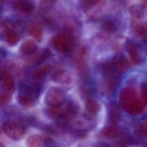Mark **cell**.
I'll return each mask as SVG.
<instances>
[{
	"label": "cell",
	"mask_w": 147,
	"mask_h": 147,
	"mask_svg": "<svg viewBox=\"0 0 147 147\" xmlns=\"http://www.w3.org/2000/svg\"><path fill=\"white\" fill-rule=\"evenodd\" d=\"M41 89L38 84L23 85L21 88L18 97L20 103L25 107H33L38 101Z\"/></svg>",
	"instance_id": "1"
},
{
	"label": "cell",
	"mask_w": 147,
	"mask_h": 147,
	"mask_svg": "<svg viewBox=\"0 0 147 147\" xmlns=\"http://www.w3.org/2000/svg\"><path fill=\"white\" fill-rule=\"evenodd\" d=\"M78 111L76 106L72 104H69L56 108H49L47 110V115L52 118L65 120L74 117Z\"/></svg>",
	"instance_id": "2"
},
{
	"label": "cell",
	"mask_w": 147,
	"mask_h": 147,
	"mask_svg": "<svg viewBox=\"0 0 147 147\" xmlns=\"http://www.w3.org/2000/svg\"><path fill=\"white\" fill-rule=\"evenodd\" d=\"M53 44L54 47L59 51L68 52L73 48L74 40L70 33L63 32L54 37Z\"/></svg>",
	"instance_id": "3"
},
{
	"label": "cell",
	"mask_w": 147,
	"mask_h": 147,
	"mask_svg": "<svg viewBox=\"0 0 147 147\" xmlns=\"http://www.w3.org/2000/svg\"><path fill=\"white\" fill-rule=\"evenodd\" d=\"M65 95L63 90L57 87H53L47 93L45 98L46 104L50 108L59 107L64 103Z\"/></svg>",
	"instance_id": "4"
},
{
	"label": "cell",
	"mask_w": 147,
	"mask_h": 147,
	"mask_svg": "<svg viewBox=\"0 0 147 147\" xmlns=\"http://www.w3.org/2000/svg\"><path fill=\"white\" fill-rule=\"evenodd\" d=\"M3 130L6 134L12 140H20L26 133V128L22 124L16 122L9 121L3 125Z\"/></svg>",
	"instance_id": "5"
},
{
	"label": "cell",
	"mask_w": 147,
	"mask_h": 147,
	"mask_svg": "<svg viewBox=\"0 0 147 147\" xmlns=\"http://www.w3.org/2000/svg\"><path fill=\"white\" fill-rule=\"evenodd\" d=\"M139 45L134 41L129 40L126 42V49L131 60L134 64H139L144 60Z\"/></svg>",
	"instance_id": "6"
},
{
	"label": "cell",
	"mask_w": 147,
	"mask_h": 147,
	"mask_svg": "<svg viewBox=\"0 0 147 147\" xmlns=\"http://www.w3.org/2000/svg\"><path fill=\"white\" fill-rule=\"evenodd\" d=\"M111 65L117 72L120 73L126 72L130 67L129 60L122 54H117L113 57Z\"/></svg>",
	"instance_id": "7"
},
{
	"label": "cell",
	"mask_w": 147,
	"mask_h": 147,
	"mask_svg": "<svg viewBox=\"0 0 147 147\" xmlns=\"http://www.w3.org/2000/svg\"><path fill=\"white\" fill-rule=\"evenodd\" d=\"M136 94L134 89L130 87H125L121 90L120 94V103L123 108L127 107L129 104H136L135 102Z\"/></svg>",
	"instance_id": "8"
},
{
	"label": "cell",
	"mask_w": 147,
	"mask_h": 147,
	"mask_svg": "<svg viewBox=\"0 0 147 147\" xmlns=\"http://www.w3.org/2000/svg\"><path fill=\"white\" fill-rule=\"evenodd\" d=\"M101 108L100 103L92 98H89L85 104V109L88 115L94 116L96 114Z\"/></svg>",
	"instance_id": "9"
},
{
	"label": "cell",
	"mask_w": 147,
	"mask_h": 147,
	"mask_svg": "<svg viewBox=\"0 0 147 147\" xmlns=\"http://www.w3.org/2000/svg\"><path fill=\"white\" fill-rule=\"evenodd\" d=\"M38 47L35 41L32 40L25 41L20 47L21 52L26 55H31L35 53L38 51Z\"/></svg>",
	"instance_id": "10"
},
{
	"label": "cell",
	"mask_w": 147,
	"mask_h": 147,
	"mask_svg": "<svg viewBox=\"0 0 147 147\" xmlns=\"http://www.w3.org/2000/svg\"><path fill=\"white\" fill-rule=\"evenodd\" d=\"M120 130L115 124L110 123L102 130L101 135L102 136L109 138H115L118 137Z\"/></svg>",
	"instance_id": "11"
},
{
	"label": "cell",
	"mask_w": 147,
	"mask_h": 147,
	"mask_svg": "<svg viewBox=\"0 0 147 147\" xmlns=\"http://www.w3.org/2000/svg\"><path fill=\"white\" fill-rule=\"evenodd\" d=\"M131 16L136 20L142 19L145 16V11L141 4H135L129 7V9Z\"/></svg>",
	"instance_id": "12"
},
{
	"label": "cell",
	"mask_w": 147,
	"mask_h": 147,
	"mask_svg": "<svg viewBox=\"0 0 147 147\" xmlns=\"http://www.w3.org/2000/svg\"><path fill=\"white\" fill-rule=\"evenodd\" d=\"M109 120L110 123L115 124L120 119V113L116 104L112 103L109 105L108 112Z\"/></svg>",
	"instance_id": "13"
},
{
	"label": "cell",
	"mask_w": 147,
	"mask_h": 147,
	"mask_svg": "<svg viewBox=\"0 0 147 147\" xmlns=\"http://www.w3.org/2000/svg\"><path fill=\"white\" fill-rule=\"evenodd\" d=\"M15 6L18 10L26 13L32 12L34 8L33 4L29 1H16L15 3Z\"/></svg>",
	"instance_id": "14"
},
{
	"label": "cell",
	"mask_w": 147,
	"mask_h": 147,
	"mask_svg": "<svg viewBox=\"0 0 147 147\" xmlns=\"http://www.w3.org/2000/svg\"><path fill=\"white\" fill-rule=\"evenodd\" d=\"M2 80L3 89L7 92H13L15 89V82L12 77L5 74Z\"/></svg>",
	"instance_id": "15"
},
{
	"label": "cell",
	"mask_w": 147,
	"mask_h": 147,
	"mask_svg": "<svg viewBox=\"0 0 147 147\" xmlns=\"http://www.w3.org/2000/svg\"><path fill=\"white\" fill-rule=\"evenodd\" d=\"M51 69V66L50 64L43 66L34 72L32 75V78L34 79H40L49 73Z\"/></svg>",
	"instance_id": "16"
},
{
	"label": "cell",
	"mask_w": 147,
	"mask_h": 147,
	"mask_svg": "<svg viewBox=\"0 0 147 147\" xmlns=\"http://www.w3.org/2000/svg\"><path fill=\"white\" fill-rule=\"evenodd\" d=\"M101 26L104 31L109 33H115L117 30V27L116 23L111 19L104 20Z\"/></svg>",
	"instance_id": "17"
},
{
	"label": "cell",
	"mask_w": 147,
	"mask_h": 147,
	"mask_svg": "<svg viewBox=\"0 0 147 147\" xmlns=\"http://www.w3.org/2000/svg\"><path fill=\"white\" fill-rule=\"evenodd\" d=\"M26 144L27 147H40L42 145V138L38 135H33L28 138Z\"/></svg>",
	"instance_id": "18"
},
{
	"label": "cell",
	"mask_w": 147,
	"mask_h": 147,
	"mask_svg": "<svg viewBox=\"0 0 147 147\" xmlns=\"http://www.w3.org/2000/svg\"><path fill=\"white\" fill-rule=\"evenodd\" d=\"M30 35L38 41L42 40L43 32L42 29L37 25H33L30 28L29 30Z\"/></svg>",
	"instance_id": "19"
},
{
	"label": "cell",
	"mask_w": 147,
	"mask_h": 147,
	"mask_svg": "<svg viewBox=\"0 0 147 147\" xmlns=\"http://www.w3.org/2000/svg\"><path fill=\"white\" fill-rule=\"evenodd\" d=\"M6 38L7 42L12 45L17 44L19 40V37L17 34L10 29H8L6 31Z\"/></svg>",
	"instance_id": "20"
},
{
	"label": "cell",
	"mask_w": 147,
	"mask_h": 147,
	"mask_svg": "<svg viewBox=\"0 0 147 147\" xmlns=\"http://www.w3.org/2000/svg\"><path fill=\"white\" fill-rule=\"evenodd\" d=\"M135 32L139 37L145 38L147 37V23L137 24L134 28Z\"/></svg>",
	"instance_id": "21"
},
{
	"label": "cell",
	"mask_w": 147,
	"mask_h": 147,
	"mask_svg": "<svg viewBox=\"0 0 147 147\" xmlns=\"http://www.w3.org/2000/svg\"><path fill=\"white\" fill-rule=\"evenodd\" d=\"M49 56H50V53L49 51L47 49L44 50L37 57V59L35 61V65H38L42 64L47 59V58L49 57Z\"/></svg>",
	"instance_id": "22"
},
{
	"label": "cell",
	"mask_w": 147,
	"mask_h": 147,
	"mask_svg": "<svg viewBox=\"0 0 147 147\" xmlns=\"http://www.w3.org/2000/svg\"><path fill=\"white\" fill-rule=\"evenodd\" d=\"M11 97L8 93H2L0 94V105H4L10 101Z\"/></svg>",
	"instance_id": "23"
},
{
	"label": "cell",
	"mask_w": 147,
	"mask_h": 147,
	"mask_svg": "<svg viewBox=\"0 0 147 147\" xmlns=\"http://www.w3.org/2000/svg\"><path fill=\"white\" fill-rule=\"evenodd\" d=\"M141 92L142 99L147 103V83L143 82L141 84Z\"/></svg>",
	"instance_id": "24"
},
{
	"label": "cell",
	"mask_w": 147,
	"mask_h": 147,
	"mask_svg": "<svg viewBox=\"0 0 147 147\" xmlns=\"http://www.w3.org/2000/svg\"><path fill=\"white\" fill-rule=\"evenodd\" d=\"M98 1H82L81 5L82 7L84 9H88L94 5L96 3L98 2Z\"/></svg>",
	"instance_id": "25"
},
{
	"label": "cell",
	"mask_w": 147,
	"mask_h": 147,
	"mask_svg": "<svg viewBox=\"0 0 147 147\" xmlns=\"http://www.w3.org/2000/svg\"><path fill=\"white\" fill-rule=\"evenodd\" d=\"M45 147H55V146L54 141L49 138L46 139L45 140Z\"/></svg>",
	"instance_id": "26"
},
{
	"label": "cell",
	"mask_w": 147,
	"mask_h": 147,
	"mask_svg": "<svg viewBox=\"0 0 147 147\" xmlns=\"http://www.w3.org/2000/svg\"><path fill=\"white\" fill-rule=\"evenodd\" d=\"M94 147H110L109 145L105 142H100L97 143Z\"/></svg>",
	"instance_id": "27"
},
{
	"label": "cell",
	"mask_w": 147,
	"mask_h": 147,
	"mask_svg": "<svg viewBox=\"0 0 147 147\" xmlns=\"http://www.w3.org/2000/svg\"><path fill=\"white\" fill-rule=\"evenodd\" d=\"M4 71L3 70L0 68V80H2L3 79V77L5 76Z\"/></svg>",
	"instance_id": "28"
},
{
	"label": "cell",
	"mask_w": 147,
	"mask_h": 147,
	"mask_svg": "<svg viewBox=\"0 0 147 147\" xmlns=\"http://www.w3.org/2000/svg\"><path fill=\"white\" fill-rule=\"evenodd\" d=\"M0 147H5V146L3 144H2V143H0Z\"/></svg>",
	"instance_id": "29"
},
{
	"label": "cell",
	"mask_w": 147,
	"mask_h": 147,
	"mask_svg": "<svg viewBox=\"0 0 147 147\" xmlns=\"http://www.w3.org/2000/svg\"><path fill=\"white\" fill-rule=\"evenodd\" d=\"M145 147H147V142L146 144H145Z\"/></svg>",
	"instance_id": "30"
}]
</instances>
